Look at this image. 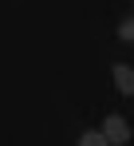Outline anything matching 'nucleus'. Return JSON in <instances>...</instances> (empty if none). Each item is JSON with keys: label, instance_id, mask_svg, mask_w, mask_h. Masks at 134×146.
Segmentation results:
<instances>
[{"label": "nucleus", "instance_id": "nucleus-1", "mask_svg": "<svg viewBox=\"0 0 134 146\" xmlns=\"http://www.w3.org/2000/svg\"><path fill=\"white\" fill-rule=\"evenodd\" d=\"M103 138L111 146H126L130 142V122L122 119V115H107L103 119Z\"/></svg>", "mask_w": 134, "mask_h": 146}, {"label": "nucleus", "instance_id": "nucleus-2", "mask_svg": "<svg viewBox=\"0 0 134 146\" xmlns=\"http://www.w3.org/2000/svg\"><path fill=\"white\" fill-rule=\"evenodd\" d=\"M114 87L122 91V95H134V67H126V63H114Z\"/></svg>", "mask_w": 134, "mask_h": 146}, {"label": "nucleus", "instance_id": "nucleus-3", "mask_svg": "<svg viewBox=\"0 0 134 146\" xmlns=\"http://www.w3.org/2000/svg\"><path fill=\"white\" fill-rule=\"evenodd\" d=\"M79 146H111V142L103 138V130H83L79 134Z\"/></svg>", "mask_w": 134, "mask_h": 146}, {"label": "nucleus", "instance_id": "nucleus-4", "mask_svg": "<svg viewBox=\"0 0 134 146\" xmlns=\"http://www.w3.org/2000/svg\"><path fill=\"white\" fill-rule=\"evenodd\" d=\"M118 36H122V40H130V44H134V20H122V24H118Z\"/></svg>", "mask_w": 134, "mask_h": 146}]
</instances>
